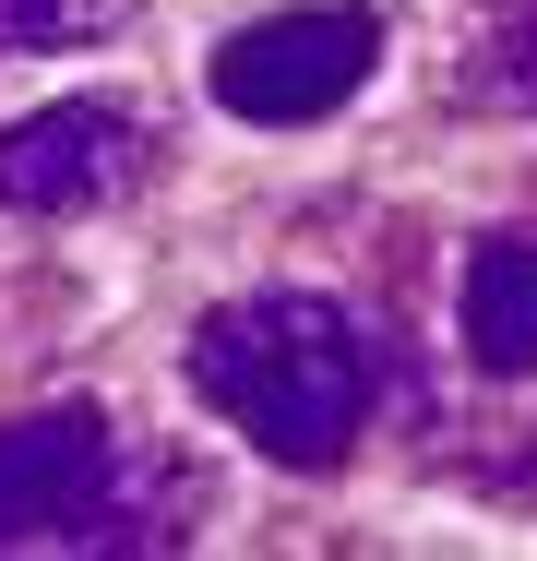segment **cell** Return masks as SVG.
<instances>
[{
  "label": "cell",
  "instance_id": "obj_6",
  "mask_svg": "<svg viewBox=\"0 0 537 561\" xmlns=\"http://www.w3.org/2000/svg\"><path fill=\"white\" fill-rule=\"evenodd\" d=\"M478 108H537V0H514L490 36H478V72H466Z\"/></svg>",
  "mask_w": 537,
  "mask_h": 561
},
{
  "label": "cell",
  "instance_id": "obj_5",
  "mask_svg": "<svg viewBox=\"0 0 537 561\" xmlns=\"http://www.w3.org/2000/svg\"><path fill=\"white\" fill-rule=\"evenodd\" d=\"M454 335L490 382H526L537 370V227H502L466 251V287H454Z\"/></svg>",
  "mask_w": 537,
  "mask_h": 561
},
{
  "label": "cell",
  "instance_id": "obj_2",
  "mask_svg": "<svg viewBox=\"0 0 537 561\" xmlns=\"http://www.w3.org/2000/svg\"><path fill=\"white\" fill-rule=\"evenodd\" d=\"M132 526V478L119 431L96 407H48L24 431H0V550H119Z\"/></svg>",
  "mask_w": 537,
  "mask_h": 561
},
{
  "label": "cell",
  "instance_id": "obj_4",
  "mask_svg": "<svg viewBox=\"0 0 537 561\" xmlns=\"http://www.w3.org/2000/svg\"><path fill=\"white\" fill-rule=\"evenodd\" d=\"M144 180V119L107 108V96H72V108H36L0 131V204L12 216H84V204H119Z\"/></svg>",
  "mask_w": 537,
  "mask_h": 561
},
{
  "label": "cell",
  "instance_id": "obj_1",
  "mask_svg": "<svg viewBox=\"0 0 537 561\" xmlns=\"http://www.w3.org/2000/svg\"><path fill=\"white\" fill-rule=\"evenodd\" d=\"M192 394L275 466H346V443L370 431V394H382V358L358 335V311H334L311 287H263V299H227L192 335Z\"/></svg>",
  "mask_w": 537,
  "mask_h": 561
},
{
  "label": "cell",
  "instance_id": "obj_7",
  "mask_svg": "<svg viewBox=\"0 0 537 561\" xmlns=\"http://www.w3.org/2000/svg\"><path fill=\"white\" fill-rule=\"evenodd\" d=\"M132 0H0V60H36V48H84L96 24H119Z\"/></svg>",
  "mask_w": 537,
  "mask_h": 561
},
{
  "label": "cell",
  "instance_id": "obj_3",
  "mask_svg": "<svg viewBox=\"0 0 537 561\" xmlns=\"http://www.w3.org/2000/svg\"><path fill=\"white\" fill-rule=\"evenodd\" d=\"M370 72H382V24L358 0H311V12L239 24L215 48V108L263 119V131H299V119H334Z\"/></svg>",
  "mask_w": 537,
  "mask_h": 561
}]
</instances>
